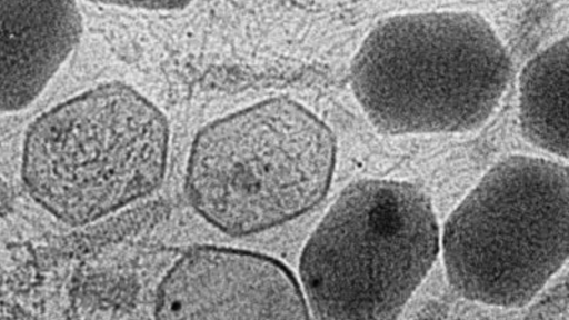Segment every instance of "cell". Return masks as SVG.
Here are the masks:
<instances>
[{
  "label": "cell",
  "mask_w": 569,
  "mask_h": 320,
  "mask_svg": "<svg viewBox=\"0 0 569 320\" xmlns=\"http://www.w3.org/2000/svg\"><path fill=\"white\" fill-rule=\"evenodd\" d=\"M511 63L490 24L469 11L390 17L360 46L350 68L369 120L391 134L479 128L497 108Z\"/></svg>",
  "instance_id": "1"
},
{
  "label": "cell",
  "mask_w": 569,
  "mask_h": 320,
  "mask_svg": "<svg viewBox=\"0 0 569 320\" xmlns=\"http://www.w3.org/2000/svg\"><path fill=\"white\" fill-rule=\"evenodd\" d=\"M330 129L288 98L217 119L194 137L184 189L196 212L236 237L263 232L316 207L335 170Z\"/></svg>",
  "instance_id": "2"
},
{
  "label": "cell",
  "mask_w": 569,
  "mask_h": 320,
  "mask_svg": "<svg viewBox=\"0 0 569 320\" xmlns=\"http://www.w3.org/2000/svg\"><path fill=\"white\" fill-rule=\"evenodd\" d=\"M170 129L133 88L111 82L72 97L30 127L22 176L32 198L84 224L151 194L162 183Z\"/></svg>",
  "instance_id": "3"
},
{
  "label": "cell",
  "mask_w": 569,
  "mask_h": 320,
  "mask_svg": "<svg viewBox=\"0 0 569 320\" xmlns=\"http://www.w3.org/2000/svg\"><path fill=\"white\" fill-rule=\"evenodd\" d=\"M439 251L432 206L415 184H349L308 238L299 279L316 319H396Z\"/></svg>",
  "instance_id": "4"
},
{
  "label": "cell",
  "mask_w": 569,
  "mask_h": 320,
  "mask_svg": "<svg viewBox=\"0 0 569 320\" xmlns=\"http://www.w3.org/2000/svg\"><path fill=\"white\" fill-rule=\"evenodd\" d=\"M568 168L527 156L492 167L448 218L447 278L462 297L520 308L568 257Z\"/></svg>",
  "instance_id": "5"
},
{
  "label": "cell",
  "mask_w": 569,
  "mask_h": 320,
  "mask_svg": "<svg viewBox=\"0 0 569 320\" xmlns=\"http://www.w3.org/2000/svg\"><path fill=\"white\" fill-rule=\"evenodd\" d=\"M159 319H307L295 274L279 260L249 250L200 246L162 277L154 298Z\"/></svg>",
  "instance_id": "6"
},
{
  "label": "cell",
  "mask_w": 569,
  "mask_h": 320,
  "mask_svg": "<svg viewBox=\"0 0 569 320\" xmlns=\"http://www.w3.org/2000/svg\"><path fill=\"white\" fill-rule=\"evenodd\" d=\"M81 31L77 0H0V112L37 99Z\"/></svg>",
  "instance_id": "7"
},
{
  "label": "cell",
  "mask_w": 569,
  "mask_h": 320,
  "mask_svg": "<svg viewBox=\"0 0 569 320\" xmlns=\"http://www.w3.org/2000/svg\"><path fill=\"white\" fill-rule=\"evenodd\" d=\"M568 37L535 56L519 79V117L532 144L568 157Z\"/></svg>",
  "instance_id": "8"
},
{
  "label": "cell",
  "mask_w": 569,
  "mask_h": 320,
  "mask_svg": "<svg viewBox=\"0 0 569 320\" xmlns=\"http://www.w3.org/2000/svg\"><path fill=\"white\" fill-rule=\"evenodd\" d=\"M91 2L146 10H177L187 7L192 0H89Z\"/></svg>",
  "instance_id": "9"
}]
</instances>
